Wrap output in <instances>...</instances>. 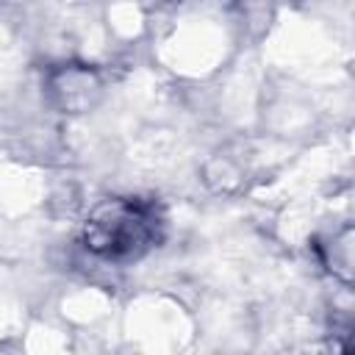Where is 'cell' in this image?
Instances as JSON below:
<instances>
[{"mask_svg": "<svg viewBox=\"0 0 355 355\" xmlns=\"http://www.w3.org/2000/svg\"><path fill=\"white\" fill-rule=\"evenodd\" d=\"M164 236V214L147 197H114L92 208L83 222V250L111 263H130L158 247Z\"/></svg>", "mask_w": 355, "mask_h": 355, "instance_id": "obj_1", "label": "cell"}]
</instances>
